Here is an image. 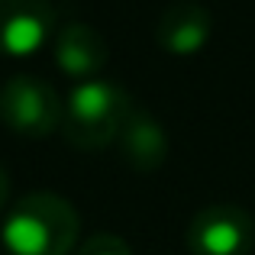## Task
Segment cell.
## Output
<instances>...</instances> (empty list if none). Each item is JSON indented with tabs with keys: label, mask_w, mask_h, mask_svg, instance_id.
<instances>
[{
	"label": "cell",
	"mask_w": 255,
	"mask_h": 255,
	"mask_svg": "<svg viewBox=\"0 0 255 255\" xmlns=\"http://www.w3.org/2000/svg\"><path fill=\"white\" fill-rule=\"evenodd\" d=\"M81 236L78 210L49 191L26 194L3 213L0 246L3 255H68Z\"/></svg>",
	"instance_id": "cell-1"
},
{
	"label": "cell",
	"mask_w": 255,
	"mask_h": 255,
	"mask_svg": "<svg viewBox=\"0 0 255 255\" xmlns=\"http://www.w3.org/2000/svg\"><path fill=\"white\" fill-rule=\"evenodd\" d=\"M129 110H132V100L113 81H104V78L78 81L71 87V94L65 97L62 136L75 149L100 152L110 142H117Z\"/></svg>",
	"instance_id": "cell-2"
},
{
	"label": "cell",
	"mask_w": 255,
	"mask_h": 255,
	"mask_svg": "<svg viewBox=\"0 0 255 255\" xmlns=\"http://www.w3.org/2000/svg\"><path fill=\"white\" fill-rule=\"evenodd\" d=\"M62 117L65 100L39 75H13L0 91V120L16 136H52L55 129H62Z\"/></svg>",
	"instance_id": "cell-3"
},
{
	"label": "cell",
	"mask_w": 255,
	"mask_h": 255,
	"mask_svg": "<svg viewBox=\"0 0 255 255\" xmlns=\"http://www.w3.org/2000/svg\"><path fill=\"white\" fill-rule=\"evenodd\" d=\"M255 246V220L236 204H210L187 226L194 255H249Z\"/></svg>",
	"instance_id": "cell-4"
},
{
	"label": "cell",
	"mask_w": 255,
	"mask_h": 255,
	"mask_svg": "<svg viewBox=\"0 0 255 255\" xmlns=\"http://www.w3.org/2000/svg\"><path fill=\"white\" fill-rule=\"evenodd\" d=\"M55 6L49 0H0V55L29 58L55 39Z\"/></svg>",
	"instance_id": "cell-5"
},
{
	"label": "cell",
	"mask_w": 255,
	"mask_h": 255,
	"mask_svg": "<svg viewBox=\"0 0 255 255\" xmlns=\"http://www.w3.org/2000/svg\"><path fill=\"white\" fill-rule=\"evenodd\" d=\"M213 36V13L197 0H174L162 10L155 26V39L168 55L191 58L204 52Z\"/></svg>",
	"instance_id": "cell-6"
},
{
	"label": "cell",
	"mask_w": 255,
	"mask_h": 255,
	"mask_svg": "<svg viewBox=\"0 0 255 255\" xmlns=\"http://www.w3.org/2000/svg\"><path fill=\"white\" fill-rule=\"evenodd\" d=\"M52 58L62 75L75 81H91L107 68L110 49H107V39L91 23H65L52 39Z\"/></svg>",
	"instance_id": "cell-7"
},
{
	"label": "cell",
	"mask_w": 255,
	"mask_h": 255,
	"mask_svg": "<svg viewBox=\"0 0 255 255\" xmlns=\"http://www.w3.org/2000/svg\"><path fill=\"white\" fill-rule=\"evenodd\" d=\"M117 145H120L123 162L132 165L136 171H155L168 158V132L142 107H132L129 110L123 129L117 136Z\"/></svg>",
	"instance_id": "cell-8"
},
{
	"label": "cell",
	"mask_w": 255,
	"mask_h": 255,
	"mask_svg": "<svg viewBox=\"0 0 255 255\" xmlns=\"http://www.w3.org/2000/svg\"><path fill=\"white\" fill-rule=\"evenodd\" d=\"M78 255H132V249L113 233H94L81 243V252Z\"/></svg>",
	"instance_id": "cell-9"
},
{
	"label": "cell",
	"mask_w": 255,
	"mask_h": 255,
	"mask_svg": "<svg viewBox=\"0 0 255 255\" xmlns=\"http://www.w3.org/2000/svg\"><path fill=\"white\" fill-rule=\"evenodd\" d=\"M6 200H10V174H6L3 165H0V213L6 210Z\"/></svg>",
	"instance_id": "cell-10"
}]
</instances>
